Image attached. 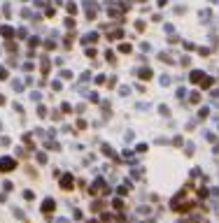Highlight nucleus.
I'll return each mask as SVG.
<instances>
[{
    "label": "nucleus",
    "instance_id": "f257e3e1",
    "mask_svg": "<svg viewBox=\"0 0 219 223\" xmlns=\"http://www.w3.org/2000/svg\"><path fill=\"white\" fill-rule=\"evenodd\" d=\"M14 167H16V163H14L12 158H2L0 160V170H2V172H9V170H14Z\"/></svg>",
    "mask_w": 219,
    "mask_h": 223
},
{
    "label": "nucleus",
    "instance_id": "f03ea898",
    "mask_svg": "<svg viewBox=\"0 0 219 223\" xmlns=\"http://www.w3.org/2000/svg\"><path fill=\"white\" fill-rule=\"evenodd\" d=\"M61 186H63V188H72V177H63Z\"/></svg>",
    "mask_w": 219,
    "mask_h": 223
},
{
    "label": "nucleus",
    "instance_id": "7ed1b4c3",
    "mask_svg": "<svg viewBox=\"0 0 219 223\" xmlns=\"http://www.w3.org/2000/svg\"><path fill=\"white\" fill-rule=\"evenodd\" d=\"M42 209H44V212H51V209H54V202H51V200H47V202H44V207H42Z\"/></svg>",
    "mask_w": 219,
    "mask_h": 223
}]
</instances>
